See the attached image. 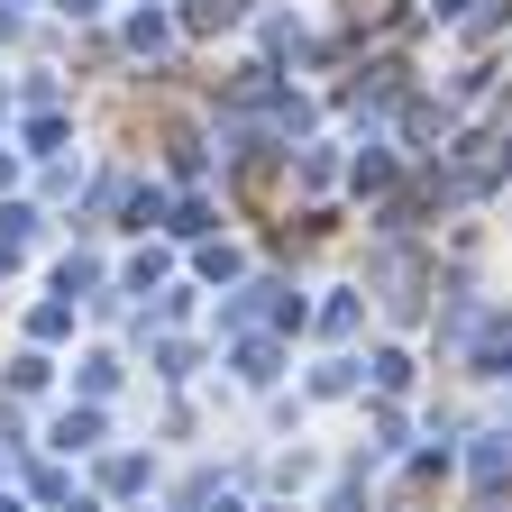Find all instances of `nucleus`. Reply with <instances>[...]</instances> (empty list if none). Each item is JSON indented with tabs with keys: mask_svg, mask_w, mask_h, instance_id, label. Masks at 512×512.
<instances>
[{
	"mask_svg": "<svg viewBox=\"0 0 512 512\" xmlns=\"http://www.w3.org/2000/svg\"><path fill=\"white\" fill-rule=\"evenodd\" d=\"M348 19L357 28H394V0H348Z\"/></svg>",
	"mask_w": 512,
	"mask_h": 512,
	"instance_id": "nucleus-4",
	"label": "nucleus"
},
{
	"mask_svg": "<svg viewBox=\"0 0 512 512\" xmlns=\"http://www.w3.org/2000/svg\"><path fill=\"white\" fill-rule=\"evenodd\" d=\"M247 0H183V28H238Z\"/></svg>",
	"mask_w": 512,
	"mask_h": 512,
	"instance_id": "nucleus-1",
	"label": "nucleus"
},
{
	"mask_svg": "<svg viewBox=\"0 0 512 512\" xmlns=\"http://www.w3.org/2000/svg\"><path fill=\"white\" fill-rule=\"evenodd\" d=\"M92 439H101V412H64L55 421V448H92Z\"/></svg>",
	"mask_w": 512,
	"mask_h": 512,
	"instance_id": "nucleus-2",
	"label": "nucleus"
},
{
	"mask_svg": "<svg viewBox=\"0 0 512 512\" xmlns=\"http://www.w3.org/2000/svg\"><path fill=\"white\" fill-rule=\"evenodd\" d=\"M238 375L266 384V375H275V339H247V348H238Z\"/></svg>",
	"mask_w": 512,
	"mask_h": 512,
	"instance_id": "nucleus-3",
	"label": "nucleus"
}]
</instances>
